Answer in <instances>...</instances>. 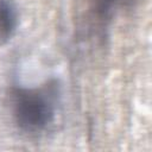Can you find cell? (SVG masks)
Wrapping results in <instances>:
<instances>
[{
	"instance_id": "cell-1",
	"label": "cell",
	"mask_w": 152,
	"mask_h": 152,
	"mask_svg": "<svg viewBox=\"0 0 152 152\" xmlns=\"http://www.w3.org/2000/svg\"><path fill=\"white\" fill-rule=\"evenodd\" d=\"M59 87L49 81L40 87L12 89V114L18 127L27 133H38L52 122L56 113Z\"/></svg>"
},
{
	"instance_id": "cell-3",
	"label": "cell",
	"mask_w": 152,
	"mask_h": 152,
	"mask_svg": "<svg viewBox=\"0 0 152 152\" xmlns=\"http://www.w3.org/2000/svg\"><path fill=\"white\" fill-rule=\"evenodd\" d=\"M133 0H90V4L95 14L99 18L104 19L110 17L115 10L128 5Z\"/></svg>"
},
{
	"instance_id": "cell-2",
	"label": "cell",
	"mask_w": 152,
	"mask_h": 152,
	"mask_svg": "<svg viewBox=\"0 0 152 152\" xmlns=\"http://www.w3.org/2000/svg\"><path fill=\"white\" fill-rule=\"evenodd\" d=\"M17 27V13L7 0H0V40H8Z\"/></svg>"
}]
</instances>
